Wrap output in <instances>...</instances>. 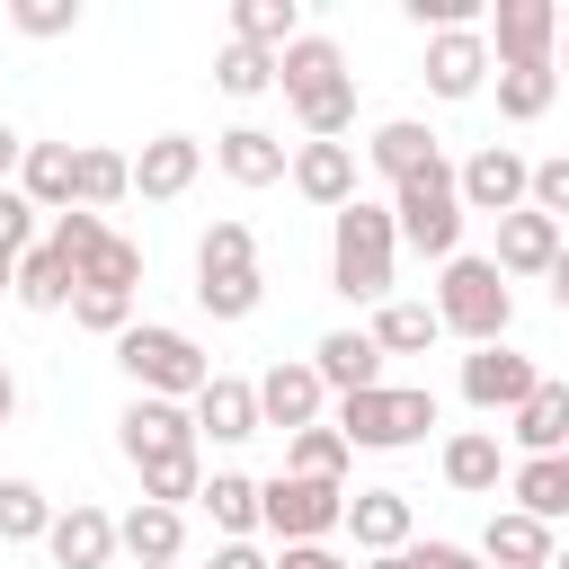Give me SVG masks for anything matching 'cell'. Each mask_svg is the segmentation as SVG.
<instances>
[{
    "label": "cell",
    "instance_id": "54",
    "mask_svg": "<svg viewBox=\"0 0 569 569\" xmlns=\"http://www.w3.org/2000/svg\"><path fill=\"white\" fill-rule=\"evenodd\" d=\"M560 44H569V9H560Z\"/></svg>",
    "mask_w": 569,
    "mask_h": 569
},
{
    "label": "cell",
    "instance_id": "35",
    "mask_svg": "<svg viewBox=\"0 0 569 569\" xmlns=\"http://www.w3.org/2000/svg\"><path fill=\"white\" fill-rule=\"evenodd\" d=\"M133 196V160L124 151H80V178H71V204L98 213V204H124Z\"/></svg>",
    "mask_w": 569,
    "mask_h": 569
},
{
    "label": "cell",
    "instance_id": "55",
    "mask_svg": "<svg viewBox=\"0 0 569 569\" xmlns=\"http://www.w3.org/2000/svg\"><path fill=\"white\" fill-rule=\"evenodd\" d=\"M551 569H569V551H560V560H551Z\"/></svg>",
    "mask_w": 569,
    "mask_h": 569
},
{
    "label": "cell",
    "instance_id": "5",
    "mask_svg": "<svg viewBox=\"0 0 569 569\" xmlns=\"http://www.w3.org/2000/svg\"><path fill=\"white\" fill-rule=\"evenodd\" d=\"M116 365L133 373L142 400H196V391L213 382V356H204L187 329H169V320H133V329L116 338Z\"/></svg>",
    "mask_w": 569,
    "mask_h": 569
},
{
    "label": "cell",
    "instance_id": "31",
    "mask_svg": "<svg viewBox=\"0 0 569 569\" xmlns=\"http://www.w3.org/2000/svg\"><path fill=\"white\" fill-rule=\"evenodd\" d=\"M293 36H302V9H293V0H240V9H231V44L284 53Z\"/></svg>",
    "mask_w": 569,
    "mask_h": 569
},
{
    "label": "cell",
    "instance_id": "1",
    "mask_svg": "<svg viewBox=\"0 0 569 569\" xmlns=\"http://www.w3.org/2000/svg\"><path fill=\"white\" fill-rule=\"evenodd\" d=\"M276 89H284L302 142H347V124H356V71H347V53L329 36H293L276 53Z\"/></svg>",
    "mask_w": 569,
    "mask_h": 569
},
{
    "label": "cell",
    "instance_id": "17",
    "mask_svg": "<svg viewBox=\"0 0 569 569\" xmlns=\"http://www.w3.org/2000/svg\"><path fill=\"white\" fill-rule=\"evenodd\" d=\"M116 542H124L133 569H178V551H187V507H151V498H133V507L116 516Z\"/></svg>",
    "mask_w": 569,
    "mask_h": 569
},
{
    "label": "cell",
    "instance_id": "38",
    "mask_svg": "<svg viewBox=\"0 0 569 569\" xmlns=\"http://www.w3.org/2000/svg\"><path fill=\"white\" fill-rule=\"evenodd\" d=\"M107 240H116V231H107V222H98V213H80V204H71V213H53V222H44V249H53V258H62V267H71V276H80V267H89V258H98V249H107Z\"/></svg>",
    "mask_w": 569,
    "mask_h": 569
},
{
    "label": "cell",
    "instance_id": "28",
    "mask_svg": "<svg viewBox=\"0 0 569 569\" xmlns=\"http://www.w3.org/2000/svg\"><path fill=\"white\" fill-rule=\"evenodd\" d=\"M365 329H373V347H382V356H427V347L445 338L436 302H409V293H391V302H382V311H373Z\"/></svg>",
    "mask_w": 569,
    "mask_h": 569
},
{
    "label": "cell",
    "instance_id": "6",
    "mask_svg": "<svg viewBox=\"0 0 569 569\" xmlns=\"http://www.w3.org/2000/svg\"><path fill=\"white\" fill-rule=\"evenodd\" d=\"M391 222H400V249H418V258H462V187H453V160L445 169H427V178H409V187H391Z\"/></svg>",
    "mask_w": 569,
    "mask_h": 569
},
{
    "label": "cell",
    "instance_id": "52",
    "mask_svg": "<svg viewBox=\"0 0 569 569\" xmlns=\"http://www.w3.org/2000/svg\"><path fill=\"white\" fill-rule=\"evenodd\" d=\"M365 569H418V560H409V551H382V560H365Z\"/></svg>",
    "mask_w": 569,
    "mask_h": 569
},
{
    "label": "cell",
    "instance_id": "27",
    "mask_svg": "<svg viewBox=\"0 0 569 569\" xmlns=\"http://www.w3.org/2000/svg\"><path fill=\"white\" fill-rule=\"evenodd\" d=\"M71 178H80V151L71 142H27V160H18V196L53 222V213H71Z\"/></svg>",
    "mask_w": 569,
    "mask_h": 569
},
{
    "label": "cell",
    "instance_id": "16",
    "mask_svg": "<svg viewBox=\"0 0 569 569\" xmlns=\"http://www.w3.org/2000/svg\"><path fill=\"white\" fill-rule=\"evenodd\" d=\"M213 169L231 187H276V178H293V151L267 124H231V133H213Z\"/></svg>",
    "mask_w": 569,
    "mask_h": 569
},
{
    "label": "cell",
    "instance_id": "41",
    "mask_svg": "<svg viewBox=\"0 0 569 569\" xmlns=\"http://www.w3.org/2000/svg\"><path fill=\"white\" fill-rule=\"evenodd\" d=\"M196 302L213 311V320H249L258 302H267V276L249 267V276H196Z\"/></svg>",
    "mask_w": 569,
    "mask_h": 569
},
{
    "label": "cell",
    "instance_id": "47",
    "mask_svg": "<svg viewBox=\"0 0 569 569\" xmlns=\"http://www.w3.org/2000/svg\"><path fill=\"white\" fill-rule=\"evenodd\" d=\"M276 569H356V560H338L329 542H284V551H276Z\"/></svg>",
    "mask_w": 569,
    "mask_h": 569
},
{
    "label": "cell",
    "instance_id": "48",
    "mask_svg": "<svg viewBox=\"0 0 569 569\" xmlns=\"http://www.w3.org/2000/svg\"><path fill=\"white\" fill-rule=\"evenodd\" d=\"M204 569H276V560H267L258 542H213V560H204Z\"/></svg>",
    "mask_w": 569,
    "mask_h": 569
},
{
    "label": "cell",
    "instance_id": "51",
    "mask_svg": "<svg viewBox=\"0 0 569 569\" xmlns=\"http://www.w3.org/2000/svg\"><path fill=\"white\" fill-rule=\"evenodd\" d=\"M9 418H18V373L0 365V427H9Z\"/></svg>",
    "mask_w": 569,
    "mask_h": 569
},
{
    "label": "cell",
    "instance_id": "26",
    "mask_svg": "<svg viewBox=\"0 0 569 569\" xmlns=\"http://www.w3.org/2000/svg\"><path fill=\"white\" fill-rule=\"evenodd\" d=\"M507 436H516V462H542V453H569V382H551L542 373V391L507 418Z\"/></svg>",
    "mask_w": 569,
    "mask_h": 569
},
{
    "label": "cell",
    "instance_id": "32",
    "mask_svg": "<svg viewBox=\"0 0 569 569\" xmlns=\"http://www.w3.org/2000/svg\"><path fill=\"white\" fill-rule=\"evenodd\" d=\"M71 293H80V276L36 240V249L18 258V302H27V311H71Z\"/></svg>",
    "mask_w": 569,
    "mask_h": 569
},
{
    "label": "cell",
    "instance_id": "4",
    "mask_svg": "<svg viewBox=\"0 0 569 569\" xmlns=\"http://www.w3.org/2000/svg\"><path fill=\"white\" fill-rule=\"evenodd\" d=\"M436 320H445V338H462V347H498L507 338V320H516V293H507V276L489 267V258H445L436 267Z\"/></svg>",
    "mask_w": 569,
    "mask_h": 569
},
{
    "label": "cell",
    "instance_id": "34",
    "mask_svg": "<svg viewBox=\"0 0 569 569\" xmlns=\"http://www.w3.org/2000/svg\"><path fill=\"white\" fill-rule=\"evenodd\" d=\"M551 98H560V62L498 71V116H507V124H533V116H551Z\"/></svg>",
    "mask_w": 569,
    "mask_h": 569
},
{
    "label": "cell",
    "instance_id": "42",
    "mask_svg": "<svg viewBox=\"0 0 569 569\" xmlns=\"http://www.w3.org/2000/svg\"><path fill=\"white\" fill-rule=\"evenodd\" d=\"M9 27H18V36H36V44H53V36H71V27H80V0H9Z\"/></svg>",
    "mask_w": 569,
    "mask_h": 569
},
{
    "label": "cell",
    "instance_id": "2",
    "mask_svg": "<svg viewBox=\"0 0 569 569\" xmlns=\"http://www.w3.org/2000/svg\"><path fill=\"white\" fill-rule=\"evenodd\" d=\"M391 267H400V222H391V204H373V196H356L347 213H329V284L347 293V302H391Z\"/></svg>",
    "mask_w": 569,
    "mask_h": 569
},
{
    "label": "cell",
    "instance_id": "15",
    "mask_svg": "<svg viewBox=\"0 0 569 569\" xmlns=\"http://www.w3.org/2000/svg\"><path fill=\"white\" fill-rule=\"evenodd\" d=\"M347 533H356V551H365V560L409 551V533H418L409 489H347Z\"/></svg>",
    "mask_w": 569,
    "mask_h": 569
},
{
    "label": "cell",
    "instance_id": "13",
    "mask_svg": "<svg viewBox=\"0 0 569 569\" xmlns=\"http://www.w3.org/2000/svg\"><path fill=\"white\" fill-rule=\"evenodd\" d=\"M489 80H498V62H489V27H453V36H427V89H436L445 107L480 98Z\"/></svg>",
    "mask_w": 569,
    "mask_h": 569
},
{
    "label": "cell",
    "instance_id": "49",
    "mask_svg": "<svg viewBox=\"0 0 569 569\" xmlns=\"http://www.w3.org/2000/svg\"><path fill=\"white\" fill-rule=\"evenodd\" d=\"M18 160H27V133L0 124V187H18Z\"/></svg>",
    "mask_w": 569,
    "mask_h": 569
},
{
    "label": "cell",
    "instance_id": "36",
    "mask_svg": "<svg viewBox=\"0 0 569 569\" xmlns=\"http://www.w3.org/2000/svg\"><path fill=\"white\" fill-rule=\"evenodd\" d=\"M53 516H62V507H53L36 480H0V542H44Z\"/></svg>",
    "mask_w": 569,
    "mask_h": 569
},
{
    "label": "cell",
    "instance_id": "44",
    "mask_svg": "<svg viewBox=\"0 0 569 569\" xmlns=\"http://www.w3.org/2000/svg\"><path fill=\"white\" fill-rule=\"evenodd\" d=\"M36 240H44V213H36L18 187H0V258H27Z\"/></svg>",
    "mask_w": 569,
    "mask_h": 569
},
{
    "label": "cell",
    "instance_id": "19",
    "mask_svg": "<svg viewBox=\"0 0 569 569\" xmlns=\"http://www.w3.org/2000/svg\"><path fill=\"white\" fill-rule=\"evenodd\" d=\"M489 569H551L560 560V542H551V525L542 516H525V507H498L489 525H480V542H471Z\"/></svg>",
    "mask_w": 569,
    "mask_h": 569
},
{
    "label": "cell",
    "instance_id": "45",
    "mask_svg": "<svg viewBox=\"0 0 569 569\" xmlns=\"http://www.w3.org/2000/svg\"><path fill=\"white\" fill-rule=\"evenodd\" d=\"M533 213H551V222H569V151H551V160H533Z\"/></svg>",
    "mask_w": 569,
    "mask_h": 569
},
{
    "label": "cell",
    "instance_id": "29",
    "mask_svg": "<svg viewBox=\"0 0 569 569\" xmlns=\"http://www.w3.org/2000/svg\"><path fill=\"white\" fill-rule=\"evenodd\" d=\"M196 507L213 516L222 542H249V533H258V480H249V471H204V498H196Z\"/></svg>",
    "mask_w": 569,
    "mask_h": 569
},
{
    "label": "cell",
    "instance_id": "20",
    "mask_svg": "<svg viewBox=\"0 0 569 569\" xmlns=\"http://www.w3.org/2000/svg\"><path fill=\"white\" fill-rule=\"evenodd\" d=\"M365 169L391 178V187H409V178L445 169V151H436V133H427L418 116H391V124H373V142H365Z\"/></svg>",
    "mask_w": 569,
    "mask_h": 569
},
{
    "label": "cell",
    "instance_id": "33",
    "mask_svg": "<svg viewBox=\"0 0 569 569\" xmlns=\"http://www.w3.org/2000/svg\"><path fill=\"white\" fill-rule=\"evenodd\" d=\"M347 462H356V445H347L338 427H302V436H284V471H302V480H338V489H347Z\"/></svg>",
    "mask_w": 569,
    "mask_h": 569
},
{
    "label": "cell",
    "instance_id": "9",
    "mask_svg": "<svg viewBox=\"0 0 569 569\" xmlns=\"http://www.w3.org/2000/svg\"><path fill=\"white\" fill-rule=\"evenodd\" d=\"M116 445H124V462L133 471H151V462H187L204 436H196V409L187 400H124V418H116Z\"/></svg>",
    "mask_w": 569,
    "mask_h": 569
},
{
    "label": "cell",
    "instance_id": "3",
    "mask_svg": "<svg viewBox=\"0 0 569 569\" xmlns=\"http://www.w3.org/2000/svg\"><path fill=\"white\" fill-rule=\"evenodd\" d=\"M329 427H338L356 453H409V445H427V427H436V391H427V382H373V391L338 400Z\"/></svg>",
    "mask_w": 569,
    "mask_h": 569
},
{
    "label": "cell",
    "instance_id": "43",
    "mask_svg": "<svg viewBox=\"0 0 569 569\" xmlns=\"http://www.w3.org/2000/svg\"><path fill=\"white\" fill-rule=\"evenodd\" d=\"M71 320H80L89 338H124V329H133V293H98V284H89V293H71Z\"/></svg>",
    "mask_w": 569,
    "mask_h": 569
},
{
    "label": "cell",
    "instance_id": "14",
    "mask_svg": "<svg viewBox=\"0 0 569 569\" xmlns=\"http://www.w3.org/2000/svg\"><path fill=\"white\" fill-rule=\"evenodd\" d=\"M196 178H204V142L196 133H151L142 160H133V196L142 204H178Z\"/></svg>",
    "mask_w": 569,
    "mask_h": 569
},
{
    "label": "cell",
    "instance_id": "25",
    "mask_svg": "<svg viewBox=\"0 0 569 569\" xmlns=\"http://www.w3.org/2000/svg\"><path fill=\"white\" fill-rule=\"evenodd\" d=\"M507 471H516V462L498 453L489 427H453V436H445V489H462V498H498Z\"/></svg>",
    "mask_w": 569,
    "mask_h": 569
},
{
    "label": "cell",
    "instance_id": "40",
    "mask_svg": "<svg viewBox=\"0 0 569 569\" xmlns=\"http://www.w3.org/2000/svg\"><path fill=\"white\" fill-rule=\"evenodd\" d=\"M89 284H98V293H133V284H142V240H124V231H116V240L80 267V293H89Z\"/></svg>",
    "mask_w": 569,
    "mask_h": 569
},
{
    "label": "cell",
    "instance_id": "37",
    "mask_svg": "<svg viewBox=\"0 0 569 569\" xmlns=\"http://www.w3.org/2000/svg\"><path fill=\"white\" fill-rule=\"evenodd\" d=\"M213 89H222V98H267V89H276V53L222 44V53H213Z\"/></svg>",
    "mask_w": 569,
    "mask_h": 569
},
{
    "label": "cell",
    "instance_id": "18",
    "mask_svg": "<svg viewBox=\"0 0 569 569\" xmlns=\"http://www.w3.org/2000/svg\"><path fill=\"white\" fill-rule=\"evenodd\" d=\"M44 551H53V569H107L124 542H116V516H107V507L71 498V507L53 516V533H44Z\"/></svg>",
    "mask_w": 569,
    "mask_h": 569
},
{
    "label": "cell",
    "instance_id": "30",
    "mask_svg": "<svg viewBox=\"0 0 569 569\" xmlns=\"http://www.w3.org/2000/svg\"><path fill=\"white\" fill-rule=\"evenodd\" d=\"M507 498H516L525 516H542V525H560V516H569V453H542V462H516V471H507Z\"/></svg>",
    "mask_w": 569,
    "mask_h": 569
},
{
    "label": "cell",
    "instance_id": "39",
    "mask_svg": "<svg viewBox=\"0 0 569 569\" xmlns=\"http://www.w3.org/2000/svg\"><path fill=\"white\" fill-rule=\"evenodd\" d=\"M249 267H258V240H249V222L222 213V222L196 240V276H249Z\"/></svg>",
    "mask_w": 569,
    "mask_h": 569
},
{
    "label": "cell",
    "instance_id": "53",
    "mask_svg": "<svg viewBox=\"0 0 569 569\" xmlns=\"http://www.w3.org/2000/svg\"><path fill=\"white\" fill-rule=\"evenodd\" d=\"M0 293H18V258H0Z\"/></svg>",
    "mask_w": 569,
    "mask_h": 569
},
{
    "label": "cell",
    "instance_id": "7",
    "mask_svg": "<svg viewBox=\"0 0 569 569\" xmlns=\"http://www.w3.org/2000/svg\"><path fill=\"white\" fill-rule=\"evenodd\" d=\"M258 525L276 533V551L284 542H329V533H347V489L338 480L276 471V480H258Z\"/></svg>",
    "mask_w": 569,
    "mask_h": 569
},
{
    "label": "cell",
    "instance_id": "22",
    "mask_svg": "<svg viewBox=\"0 0 569 569\" xmlns=\"http://www.w3.org/2000/svg\"><path fill=\"white\" fill-rule=\"evenodd\" d=\"M560 249H569V240H560V222L525 204V213H507V222H498L489 267H498V276H551V267H560Z\"/></svg>",
    "mask_w": 569,
    "mask_h": 569
},
{
    "label": "cell",
    "instance_id": "24",
    "mask_svg": "<svg viewBox=\"0 0 569 569\" xmlns=\"http://www.w3.org/2000/svg\"><path fill=\"white\" fill-rule=\"evenodd\" d=\"M187 409H196V436H213V445H249V436L267 427V418H258V382H240V373H213Z\"/></svg>",
    "mask_w": 569,
    "mask_h": 569
},
{
    "label": "cell",
    "instance_id": "11",
    "mask_svg": "<svg viewBox=\"0 0 569 569\" xmlns=\"http://www.w3.org/2000/svg\"><path fill=\"white\" fill-rule=\"evenodd\" d=\"M560 53V0H498L489 9V62L498 71H533Z\"/></svg>",
    "mask_w": 569,
    "mask_h": 569
},
{
    "label": "cell",
    "instance_id": "21",
    "mask_svg": "<svg viewBox=\"0 0 569 569\" xmlns=\"http://www.w3.org/2000/svg\"><path fill=\"white\" fill-rule=\"evenodd\" d=\"M293 196H311L320 213H347L365 187H356V142H302L293 151Z\"/></svg>",
    "mask_w": 569,
    "mask_h": 569
},
{
    "label": "cell",
    "instance_id": "23",
    "mask_svg": "<svg viewBox=\"0 0 569 569\" xmlns=\"http://www.w3.org/2000/svg\"><path fill=\"white\" fill-rule=\"evenodd\" d=\"M311 373L329 382V400L373 391V382H382V347H373V329H329V338L311 347Z\"/></svg>",
    "mask_w": 569,
    "mask_h": 569
},
{
    "label": "cell",
    "instance_id": "50",
    "mask_svg": "<svg viewBox=\"0 0 569 569\" xmlns=\"http://www.w3.org/2000/svg\"><path fill=\"white\" fill-rule=\"evenodd\" d=\"M542 284H551V302H560V311H569V249H560V267H551V276H542Z\"/></svg>",
    "mask_w": 569,
    "mask_h": 569
},
{
    "label": "cell",
    "instance_id": "10",
    "mask_svg": "<svg viewBox=\"0 0 569 569\" xmlns=\"http://www.w3.org/2000/svg\"><path fill=\"white\" fill-rule=\"evenodd\" d=\"M533 391H542V365H533V356H516L507 338H498V347H471V356H462V400H471L480 418H516V409H525Z\"/></svg>",
    "mask_w": 569,
    "mask_h": 569
},
{
    "label": "cell",
    "instance_id": "12",
    "mask_svg": "<svg viewBox=\"0 0 569 569\" xmlns=\"http://www.w3.org/2000/svg\"><path fill=\"white\" fill-rule=\"evenodd\" d=\"M258 418H267V427H284V436L329 427V382L311 373V356H276V365L258 373Z\"/></svg>",
    "mask_w": 569,
    "mask_h": 569
},
{
    "label": "cell",
    "instance_id": "8",
    "mask_svg": "<svg viewBox=\"0 0 569 569\" xmlns=\"http://www.w3.org/2000/svg\"><path fill=\"white\" fill-rule=\"evenodd\" d=\"M453 187H462V213L507 222V213H525V204H533V160H525L516 142H480V151L453 169Z\"/></svg>",
    "mask_w": 569,
    "mask_h": 569
},
{
    "label": "cell",
    "instance_id": "46",
    "mask_svg": "<svg viewBox=\"0 0 569 569\" xmlns=\"http://www.w3.org/2000/svg\"><path fill=\"white\" fill-rule=\"evenodd\" d=\"M409 560H418V569H489L471 542H409Z\"/></svg>",
    "mask_w": 569,
    "mask_h": 569
}]
</instances>
